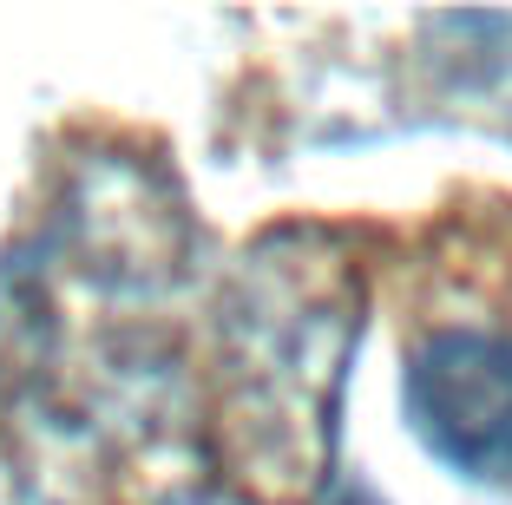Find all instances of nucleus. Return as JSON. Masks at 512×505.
<instances>
[{
  "label": "nucleus",
  "instance_id": "7ed1b4c3",
  "mask_svg": "<svg viewBox=\"0 0 512 505\" xmlns=\"http://www.w3.org/2000/svg\"><path fill=\"white\" fill-rule=\"evenodd\" d=\"M53 269L99 296L151 302L197 269V217L184 184L158 158L125 145H86L60 171V197L40 230Z\"/></svg>",
  "mask_w": 512,
  "mask_h": 505
},
{
  "label": "nucleus",
  "instance_id": "20e7f679",
  "mask_svg": "<svg viewBox=\"0 0 512 505\" xmlns=\"http://www.w3.org/2000/svg\"><path fill=\"white\" fill-rule=\"evenodd\" d=\"M407 427L447 473L512 492V335L434 328L401 374Z\"/></svg>",
  "mask_w": 512,
  "mask_h": 505
},
{
  "label": "nucleus",
  "instance_id": "f03ea898",
  "mask_svg": "<svg viewBox=\"0 0 512 505\" xmlns=\"http://www.w3.org/2000/svg\"><path fill=\"white\" fill-rule=\"evenodd\" d=\"M14 401L20 460L46 505H204L224 486L211 401L158 335H99Z\"/></svg>",
  "mask_w": 512,
  "mask_h": 505
},
{
  "label": "nucleus",
  "instance_id": "39448f33",
  "mask_svg": "<svg viewBox=\"0 0 512 505\" xmlns=\"http://www.w3.org/2000/svg\"><path fill=\"white\" fill-rule=\"evenodd\" d=\"M60 302H53V256L33 243L0 250V381L33 387L53 361H60Z\"/></svg>",
  "mask_w": 512,
  "mask_h": 505
},
{
  "label": "nucleus",
  "instance_id": "423d86ee",
  "mask_svg": "<svg viewBox=\"0 0 512 505\" xmlns=\"http://www.w3.org/2000/svg\"><path fill=\"white\" fill-rule=\"evenodd\" d=\"M322 505H388V499H381V492H368V486H335Z\"/></svg>",
  "mask_w": 512,
  "mask_h": 505
},
{
  "label": "nucleus",
  "instance_id": "f257e3e1",
  "mask_svg": "<svg viewBox=\"0 0 512 505\" xmlns=\"http://www.w3.org/2000/svg\"><path fill=\"white\" fill-rule=\"evenodd\" d=\"M362 328V263L329 230L289 223L237 256L217 296L211 446L217 479L243 505L329 499Z\"/></svg>",
  "mask_w": 512,
  "mask_h": 505
}]
</instances>
